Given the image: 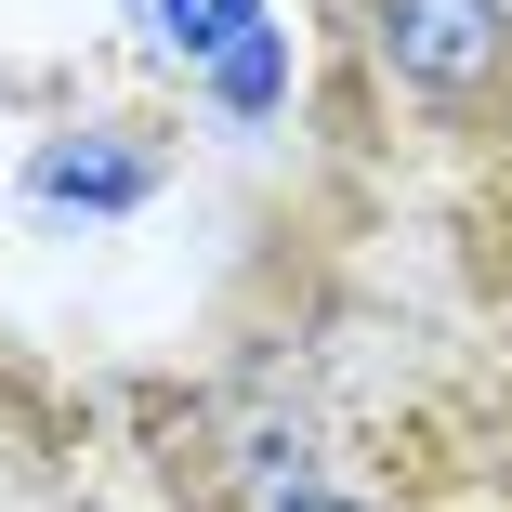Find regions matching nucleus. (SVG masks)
I'll return each mask as SVG.
<instances>
[{
    "mask_svg": "<svg viewBox=\"0 0 512 512\" xmlns=\"http://www.w3.org/2000/svg\"><path fill=\"white\" fill-rule=\"evenodd\" d=\"M132 197H145L132 145H53L40 158V211H132Z\"/></svg>",
    "mask_w": 512,
    "mask_h": 512,
    "instance_id": "f03ea898",
    "label": "nucleus"
},
{
    "mask_svg": "<svg viewBox=\"0 0 512 512\" xmlns=\"http://www.w3.org/2000/svg\"><path fill=\"white\" fill-rule=\"evenodd\" d=\"M368 66L434 119H486L512 92V0H368Z\"/></svg>",
    "mask_w": 512,
    "mask_h": 512,
    "instance_id": "f257e3e1",
    "label": "nucleus"
},
{
    "mask_svg": "<svg viewBox=\"0 0 512 512\" xmlns=\"http://www.w3.org/2000/svg\"><path fill=\"white\" fill-rule=\"evenodd\" d=\"M263 512H381V499H329V486H289V499H263Z\"/></svg>",
    "mask_w": 512,
    "mask_h": 512,
    "instance_id": "7ed1b4c3",
    "label": "nucleus"
}]
</instances>
